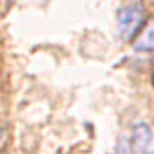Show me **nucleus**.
<instances>
[{
  "label": "nucleus",
  "instance_id": "nucleus-1",
  "mask_svg": "<svg viewBox=\"0 0 154 154\" xmlns=\"http://www.w3.org/2000/svg\"><path fill=\"white\" fill-rule=\"evenodd\" d=\"M145 18V9L141 4H127L118 15V33L122 40H131L141 27Z\"/></svg>",
  "mask_w": 154,
  "mask_h": 154
},
{
  "label": "nucleus",
  "instance_id": "nucleus-2",
  "mask_svg": "<svg viewBox=\"0 0 154 154\" xmlns=\"http://www.w3.org/2000/svg\"><path fill=\"white\" fill-rule=\"evenodd\" d=\"M132 145L136 154H154V131L147 123L134 125Z\"/></svg>",
  "mask_w": 154,
  "mask_h": 154
},
{
  "label": "nucleus",
  "instance_id": "nucleus-3",
  "mask_svg": "<svg viewBox=\"0 0 154 154\" xmlns=\"http://www.w3.org/2000/svg\"><path fill=\"white\" fill-rule=\"evenodd\" d=\"M136 51H154V24L141 35L136 44Z\"/></svg>",
  "mask_w": 154,
  "mask_h": 154
},
{
  "label": "nucleus",
  "instance_id": "nucleus-4",
  "mask_svg": "<svg viewBox=\"0 0 154 154\" xmlns=\"http://www.w3.org/2000/svg\"><path fill=\"white\" fill-rule=\"evenodd\" d=\"M112 154H131V145H129V140L125 136H122L114 147V152Z\"/></svg>",
  "mask_w": 154,
  "mask_h": 154
}]
</instances>
